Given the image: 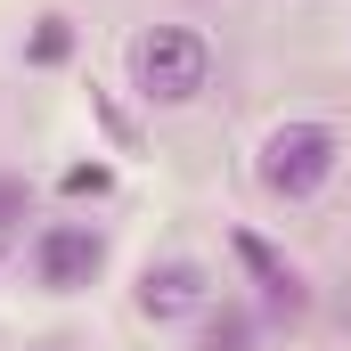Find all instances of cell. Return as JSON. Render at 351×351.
Returning <instances> with one entry per match:
<instances>
[{
	"label": "cell",
	"mask_w": 351,
	"mask_h": 351,
	"mask_svg": "<svg viewBox=\"0 0 351 351\" xmlns=\"http://www.w3.org/2000/svg\"><path fill=\"white\" fill-rule=\"evenodd\" d=\"M123 66L147 106H196L213 90V41L196 25H147V33H131Z\"/></svg>",
	"instance_id": "cell-1"
},
{
	"label": "cell",
	"mask_w": 351,
	"mask_h": 351,
	"mask_svg": "<svg viewBox=\"0 0 351 351\" xmlns=\"http://www.w3.org/2000/svg\"><path fill=\"white\" fill-rule=\"evenodd\" d=\"M343 164V131L335 123H278L254 156V180H262L269 204H311Z\"/></svg>",
	"instance_id": "cell-2"
},
{
	"label": "cell",
	"mask_w": 351,
	"mask_h": 351,
	"mask_svg": "<svg viewBox=\"0 0 351 351\" xmlns=\"http://www.w3.org/2000/svg\"><path fill=\"white\" fill-rule=\"evenodd\" d=\"M25 262H33L41 294H90L106 278V229L98 221H41L33 245H25Z\"/></svg>",
	"instance_id": "cell-3"
},
{
	"label": "cell",
	"mask_w": 351,
	"mask_h": 351,
	"mask_svg": "<svg viewBox=\"0 0 351 351\" xmlns=\"http://www.w3.org/2000/svg\"><path fill=\"white\" fill-rule=\"evenodd\" d=\"M131 311L147 319V327H180V319H204L213 311V269L172 254V262H147L139 269V286H131Z\"/></svg>",
	"instance_id": "cell-4"
},
{
	"label": "cell",
	"mask_w": 351,
	"mask_h": 351,
	"mask_svg": "<svg viewBox=\"0 0 351 351\" xmlns=\"http://www.w3.org/2000/svg\"><path fill=\"white\" fill-rule=\"evenodd\" d=\"M229 245H237V262L254 269V286H262V311L278 319V327H294V319L311 311V286H302V269L286 262V254H278L269 237H254V229H237Z\"/></svg>",
	"instance_id": "cell-5"
},
{
	"label": "cell",
	"mask_w": 351,
	"mask_h": 351,
	"mask_svg": "<svg viewBox=\"0 0 351 351\" xmlns=\"http://www.w3.org/2000/svg\"><path fill=\"white\" fill-rule=\"evenodd\" d=\"M196 351H254V311L245 302H213L204 327H196Z\"/></svg>",
	"instance_id": "cell-6"
},
{
	"label": "cell",
	"mask_w": 351,
	"mask_h": 351,
	"mask_svg": "<svg viewBox=\"0 0 351 351\" xmlns=\"http://www.w3.org/2000/svg\"><path fill=\"white\" fill-rule=\"evenodd\" d=\"M66 58H74V16H58V8L33 16V33H25V66L49 74V66H66Z\"/></svg>",
	"instance_id": "cell-7"
},
{
	"label": "cell",
	"mask_w": 351,
	"mask_h": 351,
	"mask_svg": "<svg viewBox=\"0 0 351 351\" xmlns=\"http://www.w3.org/2000/svg\"><path fill=\"white\" fill-rule=\"evenodd\" d=\"M25 213H33V180H25V172H0V237L25 229Z\"/></svg>",
	"instance_id": "cell-8"
},
{
	"label": "cell",
	"mask_w": 351,
	"mask_h": 351,
	"mask_svg": "<svg viewBox=\"0 0 351 351\" xmlns=\"http://www.w3.org/2000/svg\"><path fill=\"white\" fill-rule=\"evenodd\" d=\"M58 188H66V196H90V204H98V196L114 188V172H106V164H66V180H58Z\"/></svg>",
	"instance_id": "cell-9"
}]
</instances>
